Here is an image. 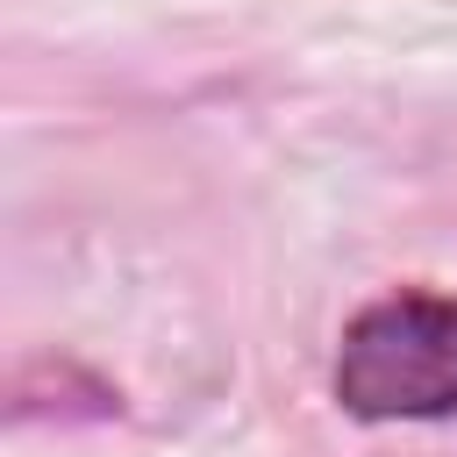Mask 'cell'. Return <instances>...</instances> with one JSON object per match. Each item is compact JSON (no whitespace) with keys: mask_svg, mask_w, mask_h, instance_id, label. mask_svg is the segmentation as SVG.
Here are the masks:
<instances>
[{"mask_svg":"<svg viewBox=\"0 0 457 457\" xmlns=\"http://www.w3.org/2000/svg\"><path fill=\"white\" fill-rule=\"evenodd\" d=\"M328 400L364 421H457V293L393 286L364 300L328 357Z\"/></svg>","mask_w":457,"mask_h":457,"instance_id":"1","label":"cell"}]
</instances>
